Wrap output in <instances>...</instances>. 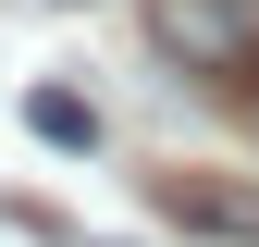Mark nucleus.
<instances>
[{
  "instance_id": "obj_4",
  "label": "nucleus",
  "mask_w": 259,
  "mask_h": 247,
  "mask_svg": "<svg viewBox=\"0 0 259 247\" xmlns=\"http://www.w3.org/2000/svg\"><path fill=\"white\" fill-rule=\"evenodd\" d=\"M210 87H222V99H235V111H247V136H259V50L235 62V74H210Z\"/></svg>"
},
{
  "instance_id": "obj_3",
  "label": "nucleus",
  "mask_w": 259,
  "mask_h": 247,
  "mask_svg": "<svg viewBox=\"0 0 259 247\" xmlns=\"http://www.w3.org/2000/svg\"><path fill=\"white\" fill-rule=\"evenodd\" d=\"M25 124H37L50 148H99V111H87L74 87H25Z\"/></svg>"
},
{
  "instance_id": "obj_2",
  "label": "nucleus",
  "mask_w": 259,
  "mask_h": 247,
  "mask_svg": "<svg viewBox=\"0 0 259 247\" xmlns=\"http://www.w3.org/2000/svg\"><path fill=\"white\" fill-rule=\"evenodd\" d=\"M148 198L173 210L185 235H222V247H259V185H247V173H160Z\"/></svg>"
},
{
  "instance_id": "obj_1",
  "label": "nucleus",
  "mask_w": 259,
  "mask_h": 247,
  "mask_svg": "<svg viewBox=\"0 0 259 247\" xmlns=\"http://www.w3.org/2000/svg\"><path fill=\"white\" fill-rule=\"evenodd\" d=\"M148 50L210 87V74H235L259 50V0H148Z\"/></svg>"
}]
</instances>
